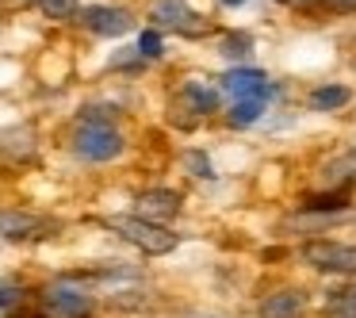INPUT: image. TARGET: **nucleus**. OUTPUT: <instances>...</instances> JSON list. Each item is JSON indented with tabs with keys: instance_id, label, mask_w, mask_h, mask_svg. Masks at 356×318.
<instances>
[{
	"instance_id": "f257e3e1",
	"label": "nucleus",
	"mask_w": 356,
	"mask_h": 318,
	"mask_svg": "<svg viewBox=\"0 0 356 318\" xmlns=\"http://www.w3.org/2000/svg\"><path fill=\"white\" fill-rule=\"evenodd\" d=\"M108 226L119 234V238H127L131 246H138L142 253H149V257L172 253L177 241H180L172 230H165V226H157V223H146V218H138V215H111Z\"/></svg>"
},
{
	"instance_id": "f03ea898",
	"label": "nucleus",
	"mask_w": 356,
	"mask_h": 318,
	"mask_svg": "<svg viewBox=\"0 0 356 318\" xmlns=\"http://www.w3.org/2000/svg\"><path fill=\"white\" fill-rule=\"evenodd\" d=\"M73 150L85 161H111V157L123 154V134L111 123H85L73 134Z\"/></svg>"
},
{
	"instance_id": "7ed1b4c3",
	"label": "nucleus",
	"mask_w": 356,
	"mask_h": 318,
	"mask_svg": "<svg viewBox=\"0 0 356 318\" xmlns=\"http://www.w3.org/2000/svg\"><path fill=\"white\" fill-rule=\"evenodd\" d=\"M149 24H154V31H177V35H203L207 31V24L188 8V0H154Z\"/></svg>"
},
{
	"instance_id": "20e7f679",
	"label": "nucleus",
	"mask_w": 356,
	"mask_h": 318,
	"mask_svg": "<svg viewBox=\"0 0 356 318\" xmlns=\"http://www.w3.org/2000/svg\"><path fill=\"white\" fill-rule=\"evenodd\" d=\"M42 315L47 318H92V299L70 284H54L42 292Z\"/></svg>"
},
{
	"instance_id": "39448f33",
	"label": "nucleus",
	"mask_w": 356,
	"mask_h": 318,
	"mask_svg": "<svg viewBox=\"0 0 356 318\" xmlns=\"http://www.w3.org/2000/svg\"><path fill=\"white\" fill-rule=\"evenodd\" d=\"M302 261L322 272H356V246H337V241H307Z\"/></svg>"
},
{
	"instance_id": "423d86ee",
	"label": "nucleus",
	"mask_w": 356,
	"mask_h": 318,
	"mask_svg": "<svg viewBox=\"0 0 356 318\" xmlns=\"http://www.w3.org/2000/svg\"><path fill=\"white\" fill-rule=\"evenodd\" d=\"M81 24L88 27V31L96 35H108V39H115V35H127L131 31V12L127 8H111V4H92V8H81L77 12Z\"/></svg>"
},
{
	"instance_id": "0eeeda50",
	"label": "nucleus",
	"mask_w": 356,
	"mask_h": 318,
	"mask_svg": "<svg viewBox=\"0 0 356 318\" xmlns=\"http://www.w3.org/2000/svg\"><path fill=\"white\" fill-rule=\"evenodd\" d=\"M222 88L234 100H264L268 96V77L264 70H249V65H234L222 77Z\"/></svg>"
},
{
	"instance_id": "6e6552de",
	"label": "nucleus",
	"mask_w": 356,
	"mask_h": 318,
	"mask_svg": "<svg viewBox=\"0 0 356 318\" xmlns=\"http://www.w3.org/2000/svg\"><path fill=\"white\" fill-rule=\"evenodd\" d=\"M134 207H138V218L161 226V218H172L180 211V192H172V188H149V192L138 196Z\"/></svg>"
},
{
	"instance_id": "1a4fd4ad",
	"label": "nucleus",
	"mask_w": 356,
	"mask_h": 318,
	"mask_svg": "<svg viewBox=\"0 0 356 318\" xmlns=\"http://www.w3.org/2000/svg\"><path fill=\"white\" fill-rule=\"evenodd\" d=\"M42 230H47V218L27 215V211H0V238H42Z\"/></svg>"
},
{
	"instance_id": "9d476101",
	"label": "nucleus",
	"mask_w": 356,
	"mask_h": 318,
	"mask_svg": "<svg viewBox=\"0 0 356 318\" xmlns=\"http://www.w3.org/2000/svg\"><path fill=\"white\" fill-rule=\"evenodd\" d=\"M302 307H307V295H302L299 287H284V292L268 295V299L261 303V315L264 318H299Z\"/></svg>"
},
{
	"instance_id": "9b49d317",
	"label": "nucleus",
	"mask_w": 356,
	"mask_h": 318,
	"mask_svg": "<svg viewBox=\"0 0 356 318\" xmlns=\"http://www.w3.org/2000/svg\"><path fill=\"white\" fill-rule=\"evenodd\" d=\"M184 100L192 104L195 116H211V111H218V88L203 77H188L184 81Z\"/></svg>"
},
{
	"instance_id": "f8f14e48",
	"label": "nucleus",
	"mask_w": 356,
	"mask_h": 318,
	"mask_svg": "<svg viewBox=\"0 0 356 318\" xmlns=\"http://www.w3.org/2000/svg\"><path fill=\"white\" fill-rule=\"evenodd\" d=\"M348 100H353V93H348L345 85H318L314 93L307 96V108L310 111H337V108H345Z\"/></svg>"
},
{
	"instance_id": "ddd939ff",
	"label": "nucleus",
	"mask_w": 356,
	"mask_h": 318,
	"mask_svg": "<svg viewBox=\"0 0 356 318\" xmlns=\"http://www.w3.org/2000/svg\"><path fill=\"white\" fill-rule=\"evenodd\" d=\"M261 111H264V100H234V108H230V127H253L257 119H261Z\"/></svg>"
},
{
	"instance_id": "4468645a",
	"label": "nucleus",
	"mask_w": 356,
	"mask_h": 318,
	"mask_svg": "<svg viewBox=\"0 0 356 318\" xmlns=\"http://www.w3.org/2000/svg\"><path fill=\"white\" fill-rule=\"evenodd\" d=\"M39 8H42V16H47V19H73V16H77V0H47V4H39Z\"/></svg>"
},
{
	"instance_id": "2eb2a0df",
	"label": "nucleus",
	"mask_w": 356,
	"mask_h": 318,
	"mask_svg": "<svg viewBox=\"0 0 356 318\" xmlns=\"http://www.w3.org/2000/svg\"><path fill=\"white\" fill-rule=\"evenodd\" d=\"M161 50H165V39H161V31H142L138 35V54L142 58H161Z\"/></svg>"
},
{
	"instance_id": "dca6fc26",
	"label": "nucleus",
	"mask_w": 356,
	"mask_h": 318,
	"mask_svg": "<svg viewBox=\"0 0 356 318\" xmlns=\"http://www.w3.org/2000/svg\"><path fill=\"white\" fill-rule=\"evenodd\" d=\"M249 50H253V39H249V35H230V39L222 42V54L226 58H245Z\"/></svg>"
},
{
	"instance_id": "f3484780",
	"label": "nucleus",
	"mask_w": 356,
	"mask_h": 318,
	"mask_svg": "<svg viewBox=\"0 0 356 318\" xmlns=\"http://www.w3.org/2000/svg\"><path fill=\"white\" fill-rule=\"evenodd\" d=\"M310 211H337V207H345V196H310V203H307Z\"/></svg>"
},
{
	"instance_id": "a211bd4d",
	"label": "nucleus",
	"mask_w": 356,
	"mask_h": 318,
	"mask_svg": "<svg viewBox=\"0 0 356 318\" xmlns=\"http://www.w3.org/2000/svg\"><path fill=\"white\" fill-rule=\"evenodd\" d=\"M188 169H192L195 177H215V173H211V161L200 154H188Z\"/></svg>"
},
{
	"instance_id": "6ab92c4d",
	"label": "nucleus",
	"mask_w": 356,
	"mask_h": 318,
	"mask_svg": "<svg viewBox=\"0 0 356 318\" xmlns=\"http://www.w3.org/2000/svg\"><path fill=\"white\" fill-rule=\"evenodd\" d=\"M330 12H341V16H348V12H356V0H322Z\"/></svg>"
},
{
	"instance_id": "aec40b11",
	"label": "nucleus",
	"mask_w": 356,
	"mask_h": 318,
	"mask_svg": "<svg viewBox=\"0 0 356 318\" xmlns=\"http://www.w3.org/2000/svg\"><path fill=\"white\" fill-rule=\"evenodd\" d=\"M280 4H291V8H302V4H310V0H280Z\"/></svg>"
},
{
	"instance_id": "412c9836",
	"label": "nucleus",
	"mask_w": 356,
	"mask_h": 318,
	"mask_svg": "<svg viewBox=\"0 0 356 318\" xmlns=\"http://www.w3.org/2000/svg\"><path fill=\"white\" fill-rule=\"evenodd\" d=\"M218 4H226V8H238V4H245V0H218Z\"/></svg>"
},
{
	"instance_id": "4be33fe9",
	"label": "nucleus",
	"mask_w": 356,
	"mask_h": 318,
	"mask_svg": "<svg viewBox=\"0 0 356 318\" xmlns=\"http://www.w3.org/2000/svg\"><path fill=\"white\" fill-rule=\"evenodd\" d=\"M31 4H47V0H31Z\"/></svg>"
}]
</instances>
